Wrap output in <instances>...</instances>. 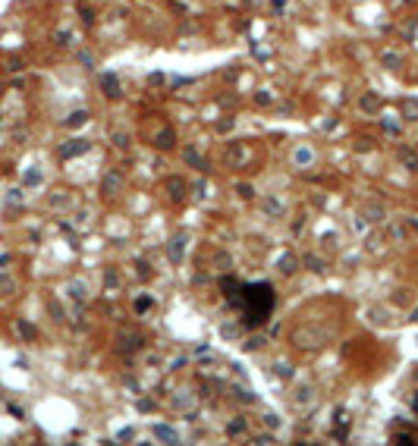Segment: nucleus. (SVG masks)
Returning a JSON list of instances; mask_svg holds the SVG:
<instances>
[{
    "label": "nucleus",
    "instance_id": "obj_1",
    "mask_svg": "<svg viewBox=\"0 0 418 446\" xmlns=\"http://www.w3.org/2000/svg\"><path fill=\"white\" fill-rule=\"evenodd\" d=\"M239 308H242L248 327L264 324V321L270 318V311H273V289H270L267 283L242 286V299H239Z\"/></svg>",
    "mask_w": 418,
    "mask_h": 446
},
{
    "label": "nucleus",
    "instance_id": "obj_2",
    "mask_svg": "<svg viewBox=\"0 0 418 446\" xmlns=\"http://www.w3.org/2000/svg\"><path fill=\"white\" fill-rule=\"evenodd\" d=\"M82 151H88V142H85V138H73V142L60 145V157H79Z\"/></svg>",
    "mask_w": 418,
    "mask_h": 446
},
{
    "label": "nucleus",
    "instance_id": "obj_3",
    "mask_svg": "<svg viewBox=\"0 0 418 446\" xmlns=\"http://www.w3.org/2000/svg\"><path fill=\"white\" fill-rule=\"evenodd\" d=\"M101 88H104V95L113 101V98L119 95V82H116V76H110V73H107V76H101Z\"/></svg>",
    "mask_w": 418,
    "mask_h": 446
},
{
    "label": "nucleus",
    "instance_id": "obj_4",
    "mask_svg": "<svg viewBox=\"0 0 418 446\" xmlns=\"http://www.w3.org/2000/svg\"><path fill=\"white\" fill-rule=\"evenodd\" d=\"M151 305H154V299H151V296H135L132 308H135V314H148V311H151Z\"/></svg>",
    "mask_w": 418,
    "mask_h": 446
},
{
    "label": "nucleus",
    "instance_id": "obj_5",
    "mask_svg": "<svg viewBox=\"0 0 418 446\" xmlns=\"http://www.w3.org/2000/svg\"><path fill=\"white\" fill-rule=\"evenodd\" d=\"M183 245H186V236L179 233V236L170 242V258H173V261H179V258H183Z\"/></svg>",
    "mask_w": 418,
    "mask_h": 446
},
{
    "label": "nucleus",
    "instance_id": "obj_6",
    "mask_svg": "<svg viewBox=\"0 0 418 446\" xmlns=\"http://www.w3.org/2000/svg\"><path fill=\"white\" fill-rule=\"evenodd\" d=\"M154 437H158V440H176V433L170 430V427H167V424H158V427H154Z\"/></svg>",
    "mask_w": 418,
    "mask_h": 446
},
{
    "label": "nucleus",
    "instance_id": "obj_7",
    "mask_svg": "<svg viewBox=\"0 0 418 446\" xmlns=\"http://www.w3.org/2000/svg\"><path fill=\"white\" fill-rule=\"evenodd\" d=\"M167 189H170V195L176 198V201H179V198H183V182H179L176 176H170V182H167Z\"/></svg>",
    "mask_w": 418,
    "mask_h": 446
},
{
    "label": "nucleus",
    "instance_id": "obj_8",
    "mask_svg": "<svg viewBox=\"0 0 418 446\" xmlns=\"http://www.w3.org/2000/svg\"><path fill=\"white\" fill-rule=\"evenodd\" d=\"M362 107H365L368 113H374V110L380 107V101H377V95H365V98H362Z\"/></svg>",
    "mask_w": 418,
    "mask_h": 446
},
{
    "label": "nucleus",
    "instance_id": "obj_9",
    "mask_svg": "<svg viewBox=\"0 0 418 446\" xmlns=\"http://www.w3.org/2000/svg\"><path fill=\"white\" fill-rule=\"evenodd\" d=\"M405 107H402V113L409 116V120H418V101H402Z\"/></svg>",
    "mask_w": 418,
    "mask_h": 446
},
{
    "label": "nucleus",
    "instance_id": "obj_10",
    "mask_svg": "<svg viewBox=\"0 0 418 446\" xmlns=\"http://www.w3.org/2000/svg\"><path fill=\"white\" fill-rule=\"evenodd\" d=\"M186 160H189V163H192V167H198V170H208V163H205V160H201V157L195 154V151H186Z\"/></svg>",
    "mask_w": 418,
    "mask_h": 446
},
{
    "label": "nucleus",
    "instance_id": "obj_11",
    "mask_svg": "<svg viewBox=\"0 0 418 446\" xmlns=\"http://www.w3.org/2000/svg\"><path fill=\"white\" fill-rule=\"evenodd\" d=\"M85 120H88V113H85V110H79V113H73V116H69L66 123H69V126H82Z\"/></svg>",
    "mask_w": 418,
    "mask_h": 446
},
{
    "label": "nucleus",
    "instance_id": "obj_12",
    "mask_svg": "<svg viewBox=\"0 0 418 446\" xmlns=\"http://www.w3.org/2000/svg\"><path fill=\"white\" fill-rule=\"evenodd\" d=\"M384 132H390V135H396V132H399V123L393 120V116H387V120H384Z\"/></svg>",
    "mask_w": 418,
    "mask_h": 446
},
{
    "label": "nucleus",
    "instance_id": "obj_13",
    "mask_svg": "<svg viewBox=\"0 0 418 446\" xmlns=\"http://www.w3.org/2000/svg\"><path fill=\"white\" fill-rule=\"evenodd\" d=\"M245 427H248V424H245V421H239V418H236V421H230V433H242Z\"/></svg>",
    "mask_w": 418,
    "mask_h": 446
},
{
    "label": "nucleus",
    "instance_id": "obj_14",
    "mask_svg": "<svg viewBox=\"0 0 418 446\" xmlns=\"http://www.w3.org/2000/svg\"><path fill=\"white\" fill-rule=\"evenodd\" d=\"M19 333L26 336V339H35V327H29V324H19Z\"/></svg>",
    "mask_w": 418,
    "mask_h": 446
},
{
    "label": "nucleus",
    "instance_id": "obj_15",
    "mask_svg": "<svg viewBox=\"0 0 418 446\" xmlns=\"http://www.w3.org/2000/svg\"><path fill=\"white\" fill-rule=\"evenodd\" d=\"M38 176H41L38 170H29V173H26V185H35V182H38Z\"/></svg>",
    "mask_w": 418,
    "mask_h": 446
},
{
    "label": "nucleus",
    "instance_id": "obj_16",
    "mask_svg": "<svg viewBox=\"0 0 418 446\" xmlns=\"http://www.w3.org/2000/svg\"><path fill=\"white\" fill-rule=\"evenodd\" d=\"M151 408H154L151 399H138V412H151Z\"/></svg>",
    "mask_w": 418,
    "mask_h": 446
},
{
    "label": "nucleus",
    "instance_id": "obj_17",
    "mask_svg": "<svg viewBox=\"0 0 418 446\" xmlns=\"http://www.w3.org/2000/svg\"><path fill=\"white\" fill-rule=\"evenodd\" d=\"M158 145H167V148H170V145H173V132H164V135L158 138Z\"/></svg>",
    "mask_w": 418,
    "mask_h": 446
},
{
    "label": "nucleus",
    "instance_id": "obj_18",
    "mask_svg": "<svg viewBox=\"0 0 418 446\" xmlns=\"http://www.w3.org/2000/svg\"><path fill=\"white\" fill-rule=\"evenodd\" d=\"M255 101H258V104H270V95H264V91H258V95H255Z\"/></svg>",
    "mask_w": 418,
    "mask_h": 446
},
{
    "label": "nucleus",
    "instance_id": "obj_19",
    "mask_svg": "<svg viewBox=\"0 0 418 446\" xmlns=\"http://www.w3.org/2000/svg\"><path fill=\"white\" fill-rule=\"evenodd\" d=\"M270 4H273V7H277V10H283V0H270Z\"/></svg>",
    "mask_w": 418,
    "mask_h": 446
},
{
    "label": "nucleus",
    "instance_id": "obj_20",
    "mask_svg": "<svg viewBox=\"0 0 418 446\" xmlns=\"http://www.w3.org/2000/svg\"><path fill=\"white\" fill-rule=\"evenodd\" d=\"M412 405H415V412H418V396H415V399H412Z\"/></svg>",
    "mask_w": 418,
    "mask_h": 446
}]
</instances>
